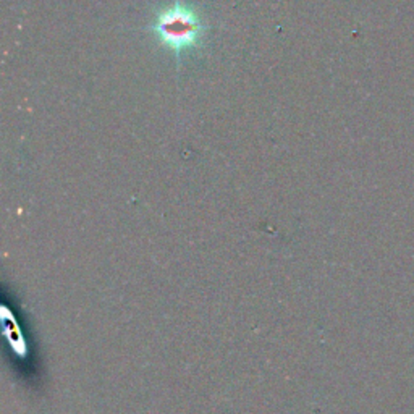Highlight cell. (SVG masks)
Here are the masks:
<instances>
[{"label":"cell","instance_id":"obj_1","mask_svg":"<svg viewBox=\"0 0 414 414\" xmlns=\"http://www.w3.org/2000/svg\"><path fill=\"white\" fill-rule=\"evenodd\" d=\"M152 29L160 42L180 57L183 52L198 46L204 36L206 26L193 8L181 0H175L174 5L157 15Z\"/></svg>","mask_w":414,"mask_h":414}]
</instances>
